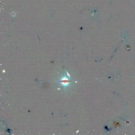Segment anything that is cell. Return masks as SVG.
<instances>
[{"label":"cell","instance_id":"cell-1","mask_svg":"<svg viewBox=\"0 0 135 135\" xmlns=\"http://www.w3.org/2000/svg\"><path fill=\"white\" fill-rule=\"evenodd\" d=\"M71 81L69 79L66 77L65 75L59 81V82L61 83V85H63L65 87V89L66 86H68L69 85V83L71 82Z\"/></svg>","mask_w":135,"mask_h":135},{"label":"cell","instance_id":"cell-2","mask_svg":"<svg viewBox=\"0 0 135 135\" xmlns=\"http://www.w3.org/2000/svg\"><path fill=\"white\" fill-rule=\"evenodd\" d=\"M67 75H68L69 76V77L70 78V77L69 74H68V73L67 72Z\"/></svg>","mask_w":135,"mask_h":135}]
</instances>
